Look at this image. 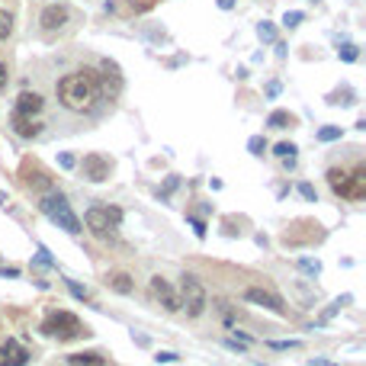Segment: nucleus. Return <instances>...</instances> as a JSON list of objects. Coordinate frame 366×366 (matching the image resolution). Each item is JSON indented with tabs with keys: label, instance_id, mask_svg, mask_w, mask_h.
<instances>
[{
	"label": "nucleus",
	"instance_id": "nucleus-1",
	"mask_svg": "<svg viewBox=\"0 0 366 366\" xmlns=\"http://www.w3.org/2000/svg\"><path fill=\"white\" fill-rule=\"evenodd\" d=\"M55 96L68 113H77V116L96 113L100 103L106 100L103 87H100V74L90 71V68H77V71H71V74H65L55 84Z\"/></svg>",
	"mask_w": 366,
	"mask_h": 366
},
{
	"label": "nucleus",
	"instance_id": "nucleus-2",
	"mask_svg": "<svg viewBox=\"0 0 366 366\" xmlns=\"http://www.w3.org/2000/svg\"><path fill=\"white\" fill-rule=\"evenodd\" d=\"M39 209H42V215L48 218V222H55L58 228H65L68 235H77V231H84L80 218L74 215L71 202L61 196V193H45V196L39 199Z\"/></svg>",
	"mask_w": 366,
	"mask_h": 366
},
{
	"label": "nucleus",
	"instance_id": "nucleus-3",
	"mask_svg": "<svg viewBox=\"0 0 366 366\" xmlns=\"http://www.w3.org/2000/svg\"><path fill=\"white\" fill-rule=\"evenodd\" d=\"M84 225L100 241H109L116 235V228L122 225V209H116V206H90L87 215H84Z\"/></svg>",
	"mask_w": 366,
	"mask_h": 366
},
{
	"label": "nucleus",
	"instance_id": "nucleus-4",
	"mask_svg": "<svg viewBox=\"0 0 366 366\" xmlns=\"http://www.w3.org/2000/svg\"><path fill=\"white\" fill-rule=\"evenodd\" d=\"M39 331L48 334V337H58V340H74V337H87V334H90L87 328L80 324L77 315H71V312H52V315L42 321Z\"/></svg>",
	"mask_w": 366,
	"mask_h": 366
},
{
	"label": "nucleus",
	"instance_id": "nucleus-5",
	"mask_svg": "<svg viewBox=\"0 0 366 366\" xmlns=\"http://www.w3.org/2000/svg\"><path fill=\"white\" fill-rule=\"evenodd\" d=\"M180 309L190 315V318H199L206 312V305H209V296H206V286L199 283L193 273H183L180 276Z\"/></svg>",
	"mask_w": 366,
	"mask_h": 366
},
{
	"label": "nucleus",
	"instance_id": "nucleus-6",
	"mask_svg": "<svg viewBox=\"0 0 366 366\" xmlns=\"http://www.w3.org/2000/svg\"><path fill=\"white\" fill-rule=\"evenodd\" d=\"M148 292L164 305V312H180V296H177V289L170 286L164 276H151L148 279Z\"/></svg>",
	"mask_w": 366,
	"mask_h": 366
},
{
	"label": "nucleus",
	"instance_id": "nucleus-7",
	"mask_svg": "<svg viewBox=\"0 0 366 366\" xmlns=\"http://www.w3.org/2000/svg\"><path fill=\"white\" fill-rule=\"evenodd\" d=\"M244 302H251V305H263V309H270V312H276V315H286L283 299H279L276 292L263 289V286H248V289H244Z\"/></svg>",
	"mask_w": 366,
	"mask_h": 366
},
{
	"label": "nucleus",
	"instance_id": "nucleus-8",
	"mask_svg": "<svg viewBox=\"0 0 366 366\" xmlns=\"http://www.w3.org/2000/svg\"><path fill=\"white\" fill-rule=\"evenodd\" d=\"M80 174L84 180H90V183H103L109 177V157L106 154H84V161H80Z\"/></svg>",
	"mask_w": 366,
	"mask_h": 366
},
{
	"label": "nucleus",
	"instance_id": "nucleus-9",
	"mask_svg": "<svg viewBox=\"0 0 366 366\" xmlns=\"http://www.w3.org/2000/svg\"><path fill=\"white\" fill-rule=\"evenodd\" d=\"M68 19H71V13H68V7H61V4L45 7V10H42V16H39V23H42V29H45V32H58V29H65V26H68Z\"/></svg>",
	"mask_w": 366,
	"mask_h": 366
},
{
	"label": "nucleus",
	"instance_id": "nucleus-10",
	"mask_svg": "<svg viewBox=\"0 0 366 366\" xmlns=\"http://www.w3.org/2000/svg\"><path fill=\"white\" fill-rule=\"evenodd\" d=\"M29 363V350L19 340L10 337L7 344H0V366H26Z\"/></svg>",
	"mask_w": 366,
	"mask_h": 366
},
{
	"label": "nucleus",
	"instance_id": "nucleus-11",
	"mask_svg": "<svg viewBox=\"0 0 366 366\" xmlns=\"http://www.w3.org/2000/svg\"><path fill=\"white\" fill-rule=\"evenodd\" d=\"M42 109H45V100H42L39 93H35V90H32V93L23 90V93L16 96V109H13V113H16V116H26V119H35Z\"/></svg>",
	"mask_w": 366,
	"mask_h": 366
},
{
	"label": "nucleus",
	"instance_id": "nucleus-12",
	"mask_svg": "<svg viewBox=\"0 0 366 366\" xmlns=\"http://www.w3.org/2000/svg\"><path fill=\"white\" fill-rule=\"evenodd\" d=\"M10 129H13V135L19 138H39L42 135V122H35V119H26V116H10Z\"/></svg>",
	"mask_w": 366,
	"mask_h": 366
},
{
	"label": "nucleus",
	"instance_id": "nucleus-13",
	"mask_svg": "<svg viewBox=\"0 0 366 366\" xmlns=\"http://www.w3.org/2000/svg\"><path fill=\"white\" fill-rule=\"evenodd\" d=\"M328 183H331V190L337 193V196L350 199V174L344 167H331V170H328Z\"/></svg>",
	"mask_w": 366,
	"mask_h": 366
},
{
	"label": "nucleus",
	"instance_id": "nucleus-14",
	"mask_svg": "<svg viewBox=\"0 0 366 366\" xmlns=\"http://www.w3.org/2000/svg\"><path fill=\"white\" fill-rule=\"evenodd\" d=\"M106 283H109V289H113V292H119V296H129V292L135 289V279H132L129 273H109Z\"/></svg>",
	"mask_w": 366,
	"mask_h": 366
},
{
	"label": "nucleus",
	"instance_id": "nucleus-15",
	"mask_svg": "<svg viewBox=\"0 0 366 366\" xmlns=\"http://www.w3.org/2000/svg\"><path fill=\"white\" fill-rule=\"evenodd\" d=\"M366 196V164H360L350 174V199H363Z\"/></svg>",
	"mask_w": 366,
	"mask_h": 366
},
{
	"label": "nucleus",
	"instance_id": "nucleus-16",
	"mask_svg": "<svg viewBox=\"0 0 366 366\" xmlns=\"http://www.w3.org/2000/svg\"><path fill=\"white\" fill-rule=\"evenodd\" d=\"M68 366H106V357L103 353H71L68 357Z\"/></svg>",
	"mask_w": 366,
	"mask_h": 366
},
{
	"label": "nucleus",
	"instance_id": "nucleus-17",
	"mask_svg": "<svg viewBox=\"0 0 366 366\" xmlns=\"http://www.w3.org/2000/svg\"><path fill=\"white\" fill-rule=\"evenodd\" d=\"M296 122V116L289 113V109H273L270 116H267V126L270 129H286V126H292Z\"/></svg>",
	"mask_w": 366,
	"mask_h": 366
},
{
	"label": "nucleus",
	"instance_id": "nucleus-18",
	"mask_svg": "<svg viewBox=\"0 0 366 366\" xmlns=\"http://www.w3.org/2000/svg\"><path fill=\"white\" fill-rule=\"evenodd\" d=\"M340 135H344V129H340V126H321L318 132H315V138H318V141H340Z\"/></svg>",
	"mask_w": 366,
	"mask_h": 366
},
{
	"label": "nucleus",
	"instance_id": "nucleus-19",
	"mask_svg": "<svg viewBox=\"0 0 366 366\" xmlns=\"http://www.w3.org/2000/svg\"><path fill=\"white\" fill-rule=\"evenodd\" d=\"M26 183H29V187H35V190H42V193H52V180H48L42 170H32V174L26 177Z\"/></svg>",
	"mask_w": 366,
	"mask_h": 366
},
{
	"label": "nucleus",
	"instance_id": "nucleus-20",
	"mask_svg": "<svg viewBox=\"0 0 366 366\" xmlns=\"http://www.w3.org/2000/svg\"><path fill=\"white\" fill-rule=\"evenodd\" d=\"M10 32H13V13L0 10V42H7V39H10Z\"/></svg>",
	"mask_w": 366,
	"mask_h": 366
},
{
	"label": "nucleus",
	"instance_id": "nucleus-21",
	"mask_svg": "<svg viewBox=\"0 0 366 366\" xmlns=\"http://www.w3.org/2000/svg\"><path fill=\"white\" fill-rule=\"evenodd\" d=\"M357 55H360V52H357V45H353V42H344V45L337 48V58L347 61V65H353V61H357Z\"/></svg>",
	"mask_w": 366,
	"mask_h": 366
},
{
	"label": "nucleus",
	"instance_id": "nucleus-22",
	"mask_svg": "<svg viewBox=\"0 0 366 366\" xmlns=\"http://www.w3.org/2000/svg\"><path fill=\"white\" fill-rule=\"evenodd\" d=\"M302 19H305L302 10H286V13H283V26H286V29H296Z\"/></svg>",
	"mask_w": 366,
	"mask_h": 366
},
{
	"label": "nucleus",
	"instance_id": "nucleus-23",
	"mask_svg": "<svg viewBox=\"0 0 366 366\" xmlns=\"http://www.w3.org/2000/svg\"><path fill=\"white\" fill-rule=\"evenodd\" d=\"M257 35H260V42H276V29H273V23H257Z\"/></svg>",
	"mask_w": 366,
	"mask_h": 366
},
{
	"label": "nucleus",
	"instance_id": "nucleus-24",
	"mask_svg": "<svg viewBox=\"0 0 366 366\" xmlns=\"http://www.w3.org/2000/svg\"><path fill=\"white\" fill-rule=\"evenodd\" d=\"M248 151H251L254 157H260V154L267 151V141H263V135H251V138H248Z\"/></svg>",
	"mask_w": 366,
	"mask_h": 366
},
{
	"label": "nucleus",
	"instance_id": "nucleus-25",
	"mask_svg": "<svg viewBox=\"0 0 366 366\" xmlns=\"http://www.w3.org/2000/svg\"><path fill=\"white\" fill-rule=\"evenodd\" d=\"M296 263L302 267L305 273H312V276H318V273H321V260H312V257H299Z\"/></svg>",
	"mask_w": 366,
	"mask_h": 366
},
{
	"label": "nucleus",
	"instance_id": "nucleus-26",
	"mask_svg": "<svg viewBox=\"0 0 366 366\" xmlns=\"http://www.w3.org/2000/svg\"><path fill=\"white\" fill-rule=\"evenodd\" d=\"M344 302H350V296H344V299H337L334 305H328V309L321 312V318H318V324H324V321H331L334 315H337V309H340V305H344Z\"/></svg>",
	"mask_w": 366,
	"mask_h": 366
},
{
	"label": "nucleus",
	"instance_id": "nucleus-27",
	"mask_svg": "<svg viewBox=\"0 0 366 366\" xmlns=\"http://www.w3.org/2000/svg\"><path fill=\"white\" fill-rule=\"evenodd\" d=\"M328 103H331V106H350V103H353V93H350V90H344V93H331V96H328Z\"/></svg>",
	"mask_w": 366,
	"mask_h": 366
},
{
	"label": "nucleus",
	"instance_id": "nucleus-28",
	"mask_svg": "<svg viewBox=\"0 0 366 366\" xmlns=\"http://www.w3.org/2000/svg\"><path fill=\"white\" fill-rule=\"evenodd\" d=\"M65 283H68V289H71V296H74V299H80V302H87V299H90V292L84 289L80 283H74V279H65Z\"/></svg>",
	"mask_w": 366,
	"mask_h": 366
},
{
	"label": "nucleus",
	"instance_id": "nucleus-29",
	"mask_svg": "<svg viewBox=\"0 0 366 366\" xmlns=\"http://www.w3.org/2000/svg\"><path fill=\"white\" fill-rule=\"evenodd\" d=\"M296 151H299V148H296V145H292V141H279L276 148H273V154H276V157H292Z\"/></svg>",
	"mask_w": 366,
	"mask_h": 366
},
{
	"label": "nucleus",
	"instance_id": "nucleus-30",
	"mask_svg": "<svg viewBox=\"0 0 366 366\" xmlns=\"http://www.w3.org/2000/svg\"><path fill=\"white\" fill-rule=\"evenodd\" d=\"M299 193H302V199H309V202H318V193H315L312 183H299Z\"/></svg>",
	"mask_w": 366,
	"mask_h": 366
},
{
	"label": "nucleus",
	"instance_id": "nucleus-31",
	"mask_svg": "<svg viewBox=\"0 0 366 366\" xmlns=\"http://www.w3.org/2000/svg\"><path fill=\"white\" fill-rule=\"evenodd\" d=\"M35 260H39L42 267H55V260L48 257V248H42V244H39V251H35Z\"/></svg>",
	"mask_w": 366,
	"mask_h": 366
},
{
	"label": "nucleus",
	"instance_id": "nucleus-32",
	"mask_svg": "<svg viewBox=\"0 0 366 366\" xmlns=\"http://www.w3.org/2000/svg\"><path fill=\"white\" fill-rule=\"evenodd\" d=\"M58 164H61V167H65V170H71V167H77V157H74V154H68V151H65V154H58Z\"/></svg>",
	"mask_w": 366,
	"mask_h": 366
},
{
	"label": "nucleus",
	"instance_id": "nucleus-33",
	"mask_svg": "<svg viewBox=\"0 0 366 366\" xmlns=\"http://www.w3.org/2000/svg\"><path fill=\"white\" fill-rule=\"evenodd\" d=\"M177 183H180L177 177H167V183H164V190H161V193H157V196H161V199H167V196H170V193H174V190H177Z\"/></svg>",
	"mask_w": 366,
	"mask_h": 366
},
{
	"label": "nucleus",
	"instance_id": "nucleus-34",
	"mask_svg": "<svg viewBox=\"0 0 366 366\" xmlns=\"http://www.w3.org/2000/svg\"><path fill=\"white\" fill-rule=\"evenodd\" d=\"M154 360H157V363H177L180 357H177V353H170V350H157Z\"/></svg>",
	"mask_w": 366,
	"mask_h": 366
},
{
	"label": "nucleus",
	"instance_id": "nucleus-35",
	"mask_svg": "<svg viewBox=\"0 0 366 366\" xmlns=\"http://www.w3.org/2000/svg\"><path fill=\"white\" fill-rule=\"evenodd\" d=\"M190 225H193V231H196V238H206V222H202V218L190 215Z\"/></svg>",
	"mask_w": 366,
	"mask_h": 366
},
{
	"label": "nucleus",
	"instance_id": "nucleus-36",
	"mask_svg": "<svg viewBox=\"0 0 366 366\" xmlns=\"http://www.w3.org/2000/svg\"><path fill=\"white\" fill-rule=\"evenodd\" d=\"M267 347H273V350H289V347H299V340H270Z\"/></svg>",
	"mask_w": 366,
	"mask_h": 366
},
{
	"label": "nucleus",
	"instance_id": "nucleus-37",
	"mask_svg": "<svg viewBox=\"0 0 366 366\" xmlns=\"http://www.w3.org/2000/svg\"><path fill=\"white\" fill-rule=\"evenodd\" d=\"M7 80H10V71H7V65H0V93L7 90Z\"/></svg>",
	"mask_w": 366,
	"mask_h": 366
},
{
	"label": "nucleus",
	"instance_id": "nucleus-38",
	"mask_svg": "<svg viewBox=\"0 0 366 366\" xmlns=\"http://www.w3.org/2000/svg\"><path fill=\"white\" fill-rule=\"evenodd\" d=\"M0 276H19V267H0Z\"/></svg>",
	"mask_w": 366,
	"mask_h": 366
},
{
	"label": "nucleus",
	"instance_id": "nucleus-39",
	"mask_svg": "<svg viewBox=\"0 0 366 366\" xmlns=\"http://www.w3.org/2000/svg\"><path fill=\"white\" fill-rule=\"evenodd\" d=\"M231 334H235L241 344H251V334H248V331H231Z\"/></svg>",
	"mask_w": 366,
	"mask_h": 366
},
{
	"label": "nucleus",
	"instance_id": "nucleus-40",
	"mask_svg": "<svg viewBox=\"0 0 366 366\" xmlns=\"http://www.w3.org/2000/svg\"><path fill=\"white\" fill-rule=\"evenodd\" d=\"M215 4H218V10H231V7H235V0H215Z\"/></svg>",
	"mask_w": 366,
	"mask_h": 366
},
{
	"label": "nucleus",
	"instance_id": "nucleus-41",
	"mask_svg": "<svg viewBox=\"0 0 366 366\" xmlns=\"http://www.w3.org/2000/svg\"><path fill=\"white\" fill-rule=\"evenodd\" d=\"M312 4H318V0H312Z\"/></svg>",
	"mask_w": 366,
	"mask_h": 366
},
{
	"label": "nucleus",
	"instance_id": "nucleus-42",
	"mask_svg": "<svg viewBox=\"0 0 366 366\" xmlns=\"http://www.w3.org/2000/svg\"><path fill=\"white\" fill-rule=\"evenodd\" d=\"M55 4H58V0H55Z\"/></svg>",
	"mask_w": 366,
	"mask_h": 366
}]
</instances>
